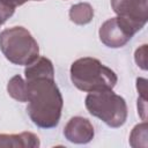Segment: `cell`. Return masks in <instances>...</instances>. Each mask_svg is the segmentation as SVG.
Instances as JSON below:
<instances>
[{
    "mask_svg": "<svg viewBox=\"0 0 148 148\" xmlns=\"http://www.w3.org/2000/svg\"><path fill=\"white\" fill-rule=\"evenodd\" d=\"M29 88L27 112L31 121L40 128L56 127L64 106L62 95L54 79L25 80Z\"/></svg>",
    "mask_w": 148,
    "mask_h": 148,
    "instance_id": "1",
    "label": "cell"
},
{
    "mask_svg": "<svg viewBox=\"0 0 148 148\" xmlns=\"http://www.w3.org/2000/svg\"><path fill=\"white\" fill-rule=\"evenodd\" d=\"M69 73L72 83L84 92L113 89L118 82L117 74L92 57L76 59L71 65Z\"/></svg>",
    "mask_w": 148,
    "mask_h": 148,
    "instance_id": "2",
    "label": "cell"
},
{
    "mask_svg": "<svg viewBox=\"0 0 148 148\" xmlns=\"http://www.w3.org/2000/svg\"><path fill=\"white\" fill-rule=\"evenodd\" d=\"M0 50L14 65H29L39 57V45L24 27H12L0 32Z\"/></svg>",
    "mask_w": 148,
    "mask_h": 148,
    "instance_id": "3",
    "label": "cell"
},
{
    "mask_svg": "<svg viewBox=\"0 0 148 148\" xmlns=\"http://www.w3.org/2000/svg\"><path fill=\"white\" fill-rule=\"evenodd\" d=\"M84 104L91 116L101 119L109 127L118 128L126 123L128 114L126 101L112 89L88 92Z\"/></svg>",
    "mask_w": 148,
    "mask_h": 148,
    "instance_id": "4",
    "label": "cell"
},
{
    "mask_svg": "<svg viewBox=\"0 0 148 148\" xmlns=\"http://www.w3.org/2000/svg\"><path fill=\"white\" fill-rule=\"evenodd\" d=\"M136 32L121 17L116 16L106 20L98 30L99 40L108 47L119 49L126 45Z\"/></svg>",
    "mask_w": 148,
    "mask_h": 148,
    "instance_id": "5",
    "label": "cell"
},
{
    "mask_svg": "<svg viewBox=\"0 0 148 148\" xmlns=\"http://www.w3.org/2000/svg\"><path fill=\"white\" fill-rule=\"evenodd\" d=\"M111 7L117 16L124 18L135 32L148 21V0H111Z\"/></svg>",
    "mask_w": 148,
    "mask_h": 148,
    "instance_id": "6",
    "label": "cell"
},
{
    "mask_svg": "<svg viewBox=\"0 0 148 148\" xmlns=\"http://www.w3.org/2000/svg\"><path fill=\"white\" fill-rule=\"evenodd\" d=\"M65 138L76 145L89 143L95 135V130L89 119L80 116L72 117L64 127Z\"/></svg>",
    "mask_w": 148,
    "mask_h": 148,
    "instance_id": "7",
    "label": "cell"
},
{
    "mask_svg": "<svg viewBox=\"0 0 148 148\" xmlns=\"http://www.w3.org/2000/svg\"><path fill=\"white\" fill-rule=\"evenodd\" d=\"M39 146V138L31 132L0 134V148H36Z\"/></svg>",
    "mask_w": 148,
    "mask_h": 148,
    "instance_id": "8",
    "label": "cell"
},
{
    "mask_svg": "<svg viewBox=\"0 0 148 148\" xmlns=\"http://www.w3.org/2000/svg\"><path fill=\"white\" fill-rule=\"evenodd\" d=\"M25 80L34 79H54V67L52 61L46 57H38L32 62L25 66L24 69Z\"/></svg>",
    "mask_w": 148,
    "mask_h": 148,
    "instance_id": "9",
    "label": "cell"
},
{
    "mask_svg": "<svg viewBox=\"0 0 148 148\" xmlns=\"http://www.w3.org/2000/svg\"><path fill=\"white\" fill-rule=\"evenodd\" d=\"M94 18V8L88 2H79L71 6L69 9V20L77 24L84 25L91 22Z\"/></svg>",
    "mask_w": 148,
    "mask_h": 148,
    "instance_id": "10",
    "label": "cell"
},
{
    "mask_svg": "<svg viewBox=\"0 0 148 148\" xmlns=\"http://www.w3.org/2000/svg\"><path fill=\"white\" fill-rule=\"evenodd\" d=\"M7 92L12 98H14L17 102L21 103L28 102L29 88L27 81L21 75L13 76L7 83Z\"/></svg>",
    "mask_w": 148,
    "mask_h": 148,
    "instance_id": "11",
    "label": "cell"
},
{
    "mask_svg": "<svg viewBox=\"0 0 148 148\" xmlns=\"http://www.w3.org/2000/svg\"><path fill=\"white\" fill-rule=\"evenodd\" d=\"M147 121H142L133 127L130 134V145L133 148H147L148 146V135H147Z\"/></svg>",
    "mask_w": 148,
    "mask_h": 148,
    "instance_id": "12",
    "label": "cell"
},
{
    "mask_svg": "<svg viewBox=\"0 0 148 148\" xmlns=\"http://www.w3.org/2000/svg\"><path fill=\"white\" fill-rule=\"evenodd\" d=\"M15 6L8 0H0V27L14 14Z\"/></svg>",
    "mask_w": 148,
    "mask_h": 148,
    "instance_id": "13",
    "label": "cell"
},
{
    "mask_svg": "<svg viewBox=\"0 0 148 148\" xmlns=\"http://www.w3.org/2000/svg\"><path fill=\"white\" fill-rule=\"evenodd\" d=\"M134 60H135V64L141 69L143 71L147 69V44H143L135 50Z\"/></svg>",
    "mask_w": 148,
    "mask_h": 148,
    "instance_id": "14",
    "label": "cell"
},
{
    "mask_svg": "<svg viewBox=\"0 0 148 148\" xmlns=\"http://www.w3.org/2000/svg\"><path fill=\"white\" fill-rule=\"evenodd\" d=\"M138 114L141 117L143 121L147 120V98L143 97H138Z\"/></svg>",
    "mask_w": 148,
    "mask_h": 148,
    "instance_id": "15",
    "label": "cell"
},
{
    "mask_svg": "<svg viewBox=\"0 0 148 148\" xmlns=\"http://www.w3.org/2000/svg\"><path fill=\"white\" fill-rule=\"evenodd\" d=\"M136 90L140 97L147 98V80L143 77L136 79Z\"/></svg>",
    "mask_w": 148,
    "mask_h": 148,
    "instance_id": "16",
    "label": "cell"
},
{
    "mask_svg": "<svg viewBox=\"0 0 148 148\" xmlns=\"http://www.w3.org/2000/svg\"><path fill=\"white\" fill-rule=\"evenodd\" d=\"M9 2H12L15 7H18V6H22L23 3H25L27 1H42V0H8Z\"/></svg>",
    "mask_w": 148,
    "mask_h": 148,
    "instance_id": "17",
    "label": "cell"
}]
</instances>
